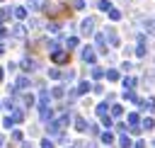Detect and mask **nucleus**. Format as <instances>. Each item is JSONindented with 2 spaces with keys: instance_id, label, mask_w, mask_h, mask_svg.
Returning <instances> with one entry per match:
<instances>
[{
  "instance_id": "obj_1",
  "label": "nucleus",
  "mask_w": 155,
  "mask_h": 148,
  "mask_svg": "<svg viewBox=\"0 0 155 148\" xmlns=\"http://www.w3.org/2000/svg\"><path fill=\"white\" fill-rule=\"evenodd\" d=\"M80 32H82L85 36L94 34V19H92V17H85V19H82V24H80Z\"/></svg>"
},
{
  "instance_id": "obj_2",
  "label": "nucleus",
  "mask_w": 155,
  "mask_h": 148,
  "mask_svg": "<svg viewBox=\"0 0 155 148\" xmlns=\"http://www.w3.org/2000/svg\"><path fill=\"white\" fill-rule=\"evenodd\" d=\"M82 61H85V63H94V61H97V53L92 51V46H85V49H82Z\"/></svg>"
},
{
  "instance_id": "obj_3",
  "label": "nucleus",
  "mask_w": 155,
  "mask_h": 148,
  "mask_svg": "<svg viewBox=\"0 0 155 148\" xmlns=\"http://www.w3.org/2000/svg\"><path fill=\"white\" fill-rule=\"evenodd\" d=\"M104 39L111 44V46H119V34L114 32V29H107V34H104Z\"/></svg>"
},
{
  "instance_id": "obj_4",
  "label": "nucleus",
  "mask_w": 155,
  "mask_h": 148,
  "mask_svg": "<svg viewBox=\"0 0 155 148\" xmlns=\"http://www.w3.org/2000/svg\"><path fill=\"white\" fill-rule=\"evenodd\" d=\"M24 34H27V32H24V27H22V24H15V27H12V36L24 39Z\"/></svg>"
},
{
  "instance_id": "obj_5",
  "label": "nucleus",
  "mask_w": 155,
  "mask_h": 148,
  "mask_svg": "<svg viewBox=\"0 0 155 148\" xmlns=\"http://www.w3.org/2000/svg\"><path fill=\"white\" fill-rule=\"evenodd\" d=\"M65 58H68L65 51H53V61H56V63H65Z\"/></svg>"
},
{
  "instance_id": "obj_6",
  "label": "nucleus",
  "mask_w": 155,
  "mask_h": 148,
  "mask_svg": "<svg viewBox=\"0 0 155 148\" xmlns=\"http://www.w3.org/2000/svg\"><path fill=\"white\" fill-rule=\"evenodd\" d=\"M75 129H78V131H87V121H85L82 116H75Z\"/></svg>"
},
{
  "instance_id": "obj_7",
  "label": "nucleus",
  "mask_w": 155,
  "mask_h": 148,
  "mask_svg": "<svg viewBox=\"0 0 155 148\" xmlns=\"http://www.w3.org/2000/svg\"><path fill=\"white\" fill-rule=\"evenodd\" d=\"M143 109H148V112H153L155 109V97H148V99H143V104H140Z\"/></svg>"
},
{
  "instance_id": "obj_8",
  "label": "nucleus",
  "mask_w": 155,
  "mask_h": 148,
  "mask_svg": "<svg viewBox=\"0 0 155 148\" xmlns=\"http://www.w3.org/2000/svg\"><path fill=\"white\" fill-rule=\"evenodd\" d=\"M34 66H36V63H34L31 58H24V61H22V70H27V73H29V70H34Z\"/></svg>"
},
{
  "instance_id": "obj_9",
  "label": "nucleus",
  "mask_w": 155,
  "mask_h": 148,
  "mask_svg": "<svg viewBox=\"0 0 155 148\" xmlns=\"http://www.w3.org/2000/svg\"><path fill=\"white\" fill-rule=\"evenodd\" d=\"M90 87H92V85H90V80H82V82L78 85V90H75V92H78V95H82V92H87Z\"/></svg>"
},
{
  "instance_id": "obj_10",
  "label": "nucleus",
  "mask_w": 155,
  "mask_h": 148,
  "mask_svg": "<svg viewBox=\"0 0 155 148\" xmlns=\"http://www.w3.org/2000/svg\"><path fill=\"white\" fill-rule=\"evenodd\" d=\"M153 126H155V121H153V119H150V116H145V119H143V121H140V129H145V131H150V129H153Z\"/></svg>"
},
{
  "instance_id": "obj_11",
  "label": "nucleus",
  "mask_w": 155,
  "mask_h": 148,
  "mask_svg": "<svg viewBox=\"0 0 155 148\" xmlns=\"http://www.w3.org/2000/svg\"><path fill=\"white\" fill-rule=\"evenodd\" d=\"M119 146H121V148H131L133 143H131V138H128L126 133H121V138H119Z\"/></svg>"
},
{
  "instance_id": "obj_12",
  "label": "nucleus",
  "mask_w": 155,
  "mask_h": 148,
  "mask_svg": "<svg viewBox=\"0 0 155 148\" xmlns=\"http://www.w3.org/2000/svg\"><path fill=\"white\" fill-rule=\"evenodd\" d=\"M143 29H145L148 34H155V22H150V19H145V22H143Z\"/></svg>"
},
{
  "instance_id": "obj_13",
  "label": "nucleus",
  "mask_w": 155,
  "mask_h": 148,
  "mask_svg": "<svg viewBox=\"0 0 155 148\" xmlns=\"http://www.w3.org/2000/svg\"><path fill=\"white\" fill-rule=\"evenodd\" d=\"M15 17L17 19H24L27 17V7H15Z\"/></svg>"
},
{
  "instance_id": "obj_14",
  "label": "nucleus",
  "mask_w": 155,
  "mask_h": 148,
  "mask_svg": "<svg viewBox=\"0 0 155 148\" xmlns=\"http://www.w3.org/2000/svg\"><path fill=\"white\" fill-rule=\"evenodd\" d=\"M107 12H109V19H114V22H116V19H121V12H119V10H114V7H109Z\"/></svg>"
},
{
  "instance_id": "obj_15",
  "label": "nucleus",
  "mask_w": 155,
  "mask_h": 148,
  "mask_svg": "<svg viewBox=\"0 0 155 148\" xmlns=\"http://www.w3.org/2000/svg\"><path fill=\"white\" fill-rule=\"evenodd\" d=\"M111 141H114V136H111V131H104V133H102V143H107V146H111Z\"/></svg>"
},
{
  "instance_id": "obj_16",
  "label": "nucleus",
  "mask_w": 155,
  "mask_h": 148,
  "mask_svg": "<svg viewBox=\"0 0 155 148\" xmlns=\"http://www.w3.org/2000/svg\"><path fill=\"white\" fill-rule=\"evenodd\" d=\"M44 5H46L44 0H29V7H31V10H41Z\"/></svg>"
},
{
  "instance_id": "obj_17",
  "label": "nucleus",
  "mask_w": 155,
  "mask_h": 148,
  "mask_svg": "<svg viewBox=\"0 0 155 148\" xmlns=\"http://www.w3.org/2000/svg\"><path fill=\"white\" fill-rule=\"evenodd\" d=\"M121 114H124V107L121 104H114L111 107V116H121Z\"/></svg>"
},
{
  "instance_id": "obj_18",
  "label": "nucleus",
  "mask_w": 155,
  "mask_h": 148,
  "mask_svg": "<svg viewBox=\"0 0 155 148\" xmlns=\"http://www.w3.org/2000/svg\"><path fill=\"white\" fill-rule=\"evenodd\" d=\"M133 85H136L133 78H124V87H126V90H133Z\"/></svg>"
},
{
  "instance_id": "obj_19",
  "label": "nucleus",
  "mask_w": 155,
  "mask_h": 148,
  "mask_svg": "<svg viewBox=\"0 0 155 148\" xmlns=\"http://www.w3.org/2000/svg\"><path fill=\"white\" fill-rule=\"evenodd\" d=\"M138 121H140V119H138V114H136V112H131V114H128V124H131V126H136Z\"/></svg>"
},
{
  "instance_id": "obj_20",
  "label": "nucleus",
  "mask_w": 155,
  "mask_h": 148,
  "mask_svg": "<svg viewBox=\"0 0 155 148\" xmlns=\"http://www.w3.org/2000/svg\"><path fill=\"white\" fill-rule=\"evenodd\" d=\"M107 78H109V80H119V70H114V68L107 70Z\"/></svg>"
},
{
  "instance_id": "obj_21",
  "label": "nucleus",
  "mask_w": 155,
  "mask_h": 148,
  "mask_svg": "<svg viewBox=\"0 0 155 148\" xmlns=\"http://www.w3.org/2000/svg\"><path fill=\"white\" fill-rule=\"evenodd\" d=\"M17 87H19V90L29 87V80H27V78H19V80H17Z\"/></svg>"
},
{
  "instance_id": "obj_22",
  "label": "nucleus",
  "mask_w": 155,
  "mask_h": 148,
  "mask_svg": "<svg viewBox=\"0 0 155 148\" xmlns=\"http://www.w3.org/2000/svg\"><path fill=\"white\" fill-rule=\"evenodd\" d=\"M97 46L99 51H104V34H97Z\"/></svg>"
},
{
  "instance_id": "obj_23",
  "label": "nucleus",
  "mask_w": 155,
  "mask_h": 148,
  "mask_svg": "<svg viewBox=\"0 0 155 148\" xmlns=\"http://www.w3.org/2000/svg\"><path fill=\"white\" fill-rule=\"evenodd\" d=\"M107 107H109V104H97V114L104 116V114H107Z\"/></svg>"
},
{
  "instance_id": "obj_24",
  "label": "nucleus",
  "mask_w": 155,
  "mask_h": 148,
  "mask_svg": "<svg viewBox=\"0 0 155 148\" xmlns=\"http://www.w3.org/2000/svg\"><path fill=\"white\" fill-rule=\"evenodd\" d=\"M102 121H104V126H107V129H111V126H114V121H111V116H107V114L102 116Z\"/></svg>"
},
{
  "instance_id": "obj_25",
  "label": "nucleus",
  "mask_w": 155,
  "mask_h": 148,
  "mask_svg": "<svg viewBox=\"0 0 155 148\" xmlns=\"http://www.w3.org/2000/svg\"><path fill=\"white\" fill-rule=\"evenodd\" d=\"M73 46H78V36H68V49H73Z\"/></svg>"
},
{
  "instance_id": "obj_26",
  "label": "nucleus",
  "mask_w": 155,
  "mask_h": 148,
  "mask_svg": "<svg viewBox=\"0 0 155 148\" xmlns=\"http://www.w3.org/2000/svg\"><path fill=\"white\" fill-rule=\"evenodd\" d=\"M109 7H111V5H109V2H107V0H99V10H104V12H107V10H109Z\"/></svg>"
},
{
  "instance_id": "obj_27",
  "label": "nucleus",
  "mask_w": 155,
  "mask_h": 148,
  "mask_svg": "<svg viewBox=\"0 0 155 148\" xmlns=\"http://www.w3.org/2000/svg\"><path fill=\"white\" fill-rule=\"evenodd\" d=\"M48 75H51V78H61V70H58V68H51Z\"/></svg>"
},
{
  "instance_id": "obj_28",
  "label": "nucleus",
  "mask_w": 155,
  "mask_h": 148,
  "mask_svg": "<svg viewBox=\"0 0 155 148\" xmlns=\"http://www.w3.org/2000/svg\"><path fill=\"white\" fill-rule=\"evenodd\" d=\"M41 148H53V143H51L48 138H44V141H41Z\"/></svg>"
},
{
  "instance_id": "obj_29",
  "label": "nucleus",
  "mask_w": 155,
  "mask_h": 148,
  "mask_svg": "<svg viewBox=\"0 0 155 148\" xmlns=\"http://www.w3.org/2000/svg\"><path fill=\"white\" fill-rule=\"evenodd\" d=\"M102 75H104V73H102L99 68H94V70H92V78H102Z\"/></svg>"
},
{
  "instance_id": "obj_30",
  "label": "nucleus",
  "mask_w": 155,
  "mask_h": 148,
  "mask_svg": "<svg viewBox=\"0 0 155 148\" xmlns=\"http://www.w3.org/2000/svg\"><path fill=\"white\" fill-rule=\"evenodd\" d=\"M143 146H145V143H143V141H136V143H133V146H131V148H143Z\"/></svg>"
},
{
  "instance_id": "obj_31",
  "label": "nucleus",
  "mask_w": 155,
  "mask_h": 148,
  "mask_svg": "<svg viewBox=\"0 0 155 148\" xmlns=\"http://www.w3.org/2000/svg\"><path fill=\"white\" fill-rule=\"evenodd\" d=\"M0 80H2V70H0Z\"/></svg>"
}]
</instances>
